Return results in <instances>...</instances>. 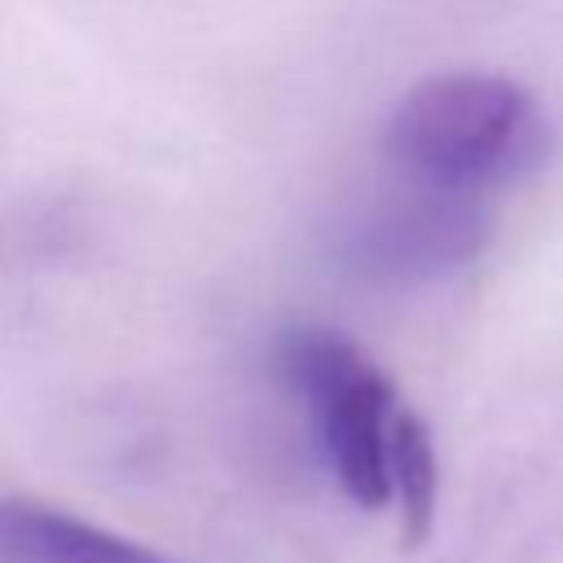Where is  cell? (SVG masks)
<instances>
[{"mask_svg": "<svg viewBox=\"0 0 563 563\" xmlns=\"http://www.w3.org/2000/svg\"><path fill=\"white\" fill-rule=\"evenodd\" d=\"M550 154L541 106L501 75L449 70L413 84L387 128L383 158L391 172L497 198L528 180Z\"/></svg>", "mask_w": 563, "mask_h": 563, "instance_id": "cell-1", "label": "cell"}, {"mask_svg": "<svg viewBox=\"0 0 563 563\" xmlns=\"http://www.w3.org/2000/svg\"><path fill=\"white\" fill-rule=\"evenodd\" d=\"M277 378L308 409L317 449L339 488L361 506L378 510L391 501V422L396 387L387 374L339 330L295 325L273 347Z\"/></svg>", "mask_w": 563, "mask_h": 563, "instance_id": "cell-2", "label": "cell"}, {"mask_svg": "<svg viewBox=\"0 0 563 563\" xmlns=\"http://www.w3.org/2000/svg\"><path fill=\"white\" fill-rule=\"evenodd\" d=\"M493 238V198L387 167V180L339 224L334 251L365 282H431L471 264Z\"/></svg>", "mask_w": 563, "mask_h": 563, "instance_id": "cell-3", "label": "cell"}, {"mask_svg": "<svg viewBox=\"0 0 563 563\" xmlns=\"http://www.w3.org/2000/svg\"><path fill=\"white\" fill-rule=\"evenodd\" d=\"M0 563H172L35 497H0Z\"/></svg>", "mask_w": 563, "mask_h": 563, "instance_id": "cell-4", "label": "cell"}, {"mask_svg": "<svg viewBox=\"0 0 563 563\" xmlns=\"http://www.w3.org/2000/svg\"><path fill=\"white\" fill-rule=\"evenodd\" d=\"M387 475H391V501H396V519H400V541L413 550L427 541L431 519H435V488H440V466H435V449L427 427L405 409L391 422V457H387Z\"/></svg>", "mask_w": 563, "mask_h": 563, "instance_id": "cell-5", "label": "cell"}]
</instances>
